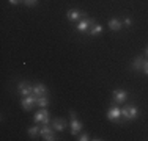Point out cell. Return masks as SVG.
I'll return each mask as SVG.
<instances>
[{
    "label": "cell",
    "mask_w": 148,
    "mask_h": 141,
    "mask_svg": "<svg viewBox=\"0 0 148 141\" xmlns=\"http://www.w3.org/2000/svg\"><path fill=\"white\" fill-rule=\"evenodd\" d=\"M121 116L125 119H128V121H132V119H136L139 116V110L136 107H132V105H128V107H125L121 110Z\"/></svg>",
    "instance_id": "6da1fadb"
},
{
    "label": "cell",
    "mask_w": 148,
    "mask_h": 141,
    "mask_svg": "<svg viewBox=\"0 0 148 141\" xmlns=\"http://www.w3.org/2000/svg\"><path fill=\"white\" fill-rule=\"evenodd\" d=\"M36 96L35 94H30V96H24V99L21 100V104H22V107H24V110H32V107H33L35 104H36Z\"/></svg>",
    "instance_id": "7a4b0ae2"
},
{
    "label": "cell",
    "mask_w": 148,
    "mask_h": 141,
    "mask_svg": "<svg viewBox=\"0 0 148 141\" xmlns=\"http://www.w3.org/2000/svg\"><path fill=\"white\" fill-rule=\"evenodd\" d=\"M35 122L36 124H49V111L43 108L35 115Z\"/></svg>",
    "instance_id": "3957f363"
},
{
    "label": "cell",
    "mask_w": 148,
    "mask_h": 141,
    "mask_svg": "<svg viewBox=\"0 0 148 141\" xmlns=\"http://www.w3.org/2000/svg\"><path fill=\"white\" fill-rule=\"evenodd\" d=\"M80 129H82V122L76 118V113L71 111V133L73 135H77L80 132Z\"/></svg>",
    "instance_id": "277c9868"
},
{
    "label": "cell",
    "mask_w": 148,
    "mask_h": 141,
    "mask_svg": "<svg viewBox=\"0 0 148 141\" xmlns=\"http://www.w3.org/2000/svg\"><path fill=\"white\" fill-rule=\"evenodd\" d=\"M17 91L22 96H30V94H33V85H30L27 82H21L19 86H17Z\"/></svg>",
    "instance_id": "5b68a950"
},
{
    "label": "cell",
    "mask_w": 148,
    "mask_h": 141,
    "mask_svg": "<svg viewBox=\"0 0 148 141\" xmlns=\"http://www.w3.org/2000/svg\"><path fill=\"white\" fill-rule=\"evenodd\" d=\"M40 133L43 135V140H46V141H54L55 140L54 133H52V129L47 127V124H44V127L40 130Z\"/></svg>",
    "instance_id": "8992f818"
},
{
    "label": "cell",
    "mask_w": 148,
    "mask_h": 141,
    "mask_svg": "<svg viewBox=\"0 0 148 141\" xmlns=\"http://www.w3.org/2000/svg\"><path fill=\"white\" fill-rule=\"evenodd\" d=\"M120 116H121V108H118V107H112V108H109V111H107V118L110 119V121H118Z\"/></svg>",
    "instance_id": "52a82bcc"
},
{
    "label": "cell",
    "mask_w": 148,
    "mask_h": 141,
    "mask_svg": "<svg viewBox=\"0 0 148 141\" xmlns=\"http://www.w3.org/2000/svg\"><path fill=\"white\" fill-rule=\"evenodd\" d=\"M46 93H47V88H46L43 83H36V85H33V94H35L36 97L46 96Z\"/></svg>",
    "instance_id": "ba28073f"
},
{
    "label": "cell",
    "mask_w": 148,
    "mask_h": 141,
    "mask_svg": "<svg viewBox=\"0 0 148 141\" xmlns=\"http://www.w3.org/2000/svg\"><path fill=\"white\" fill-rule=\"evenodd\" d=\"M91 24H95L91 19H84V20H80V22L77 24V30H79V31H88L90 27H91Z\"/></svg>",
    "instance_id": "9c48e42d"
},
{
    "label": "cell",
    "mask_w": 148,
    "mask_h": 141,
    "mask_svg": "<svg viewBox=\"0 0 148 141\" xmlns=\"http://www.w3.org/2000/svg\"><path fill=\"white\" fill-rule=\"evenodd\" d=\"M52 129L54 130H57V132H62V130H65V127H66V121L65 119H60V118H55L54 121H52Z\"/></svg>",
    "instance_id": "30bf717a"
},
{
    "label": "cell",
    "mask_w": 148,
    "mask_h": 141,
    "mask_svg": "<svg viewBox=\"0 0 148 141\" xmlns=\"http://www.w3.org/2000/svg\"><path fill=\"white\" fill-rule=\"evenodd\" d=\"M126 97H128V93L126 91H123V89H117V91H114V99H115V102H125L126 100Z\"/></svg>",
    "instance_id": "8fae6325"
},
{
    "label": "cell",
    "mask_w": 148,
    "mask_h": 141,
    "mask_svg": "<svg viewBox=\"0 0 148 141\" xmlns=\"http://www.w3.org/2000/svg\"><path fill=\"white\" fill-rule=\"evenodd\" d=\"M101 31H103V27H101L99 24H91V27H90V30H88V35L95 36V35H99Z\"/></svg>",
    "instance_id": "7c38bea8"
},
{
    "label": "cell",
    "mask_w": 148,
    "mask_h": 141,
    "mask_svg": "<svg viewBox=\"0 0 148 141\" xmlns=\"http://www.w3.org/2000/svg\"><path fill=\"white\" fill-rule=\"evenodd\" d=\"M121 25H123V22L121 20H118V19H110L109 20V27H110V30H120L121 28Z\"/></svg>",
    "instance_id": "4fadbf2b"
},
{
    "label": "cell",
    "mask_w": 148,
    "mask_h": 141,
    "mask_svg": "<svg viewBox=\"0 0 148 141\" xmlns=\"http://www.w3.org/2000/svg\"><path fill=\"white\" fill-rule=\"evenodd\" d=\"M80 16H82V13H80L79 9H69L68 11V19L69 20H76V19H79Z\"/></svg>",
    "instance_id": "5bb4252c"
},
{
    "label": "cell",
    "mask_w": 148,
    "mask_h": 141,
    "mask_svg": "<svg viewBox=\"0 0 148 141\" xmlns=\"http://www.w3.org/2000/svg\"><path fill=\"white\" fill-rule=\"evenodd\" d=\"M143 61H145V60H143L142 56H137V58L134 60L132 68H134V69H142V68H143Z\"/></svg>",
    "instance_id": "9a60e30c"
},
{
    "label": "cell",
    "mask_w": 148,
    "mask_h": 141,
    "mask_svg": "<svg viewBox=\"0 0 148 141\" xmlns=\"http://www.w3.org/2000/svg\"><path fill=\"white\" fill-rule=\"evenodd\" d=\"M36 104L38 105H40V107H47V104H49V100H47V97H46V96H41V97H38L36 99Z\"/></svg>",
    "instance_id": "2e32d148"
},
{
    "label": "cell",
    "mask_w": 148,
    "mask_h": 141,
    "mask_svg": "<svg viewBox=\"0 0 148 141\" xmlns=\"http://www.w3.org/2000/svg\"><path fill=\"white\" fill-rule=\"evenodd\" d=\"M38 132H40V130H38V127H32V129H29V135L30 136H36Z\"/></svg>",
    "instance_id": "e0dca14e"
},
{
    "label": "cell",
    "mask_w": 148,
    "mask_h": 141,
    "mask_svg": "<svg viewBox=\"0 0 148 141\" xmlns=\"http://www.w3.org/2000/svg\"><path fill=\"white\" fill-rule=\"evenodd\" d=\"M36 2H38V0H24V3H25V5H29V6L36 5Z\"/></svg>",
    "instance_id": "ac0fdd59"
},
{
    "label": "cell",
    "mask_w": 148,
    "mask_h": 141,
    "mask_svg": "<svg viewBox=\"0 0 148 141\" xmlns=\"http://www.w3.org/2000/svg\"><path fill=\"white\" fill-rule=\"evenodd\" d=\"M143 72H145V74H148V60H145V61H143Z\"/></svg>",
    "instance_id": "d6986e66"
},
{
    "label": "cell",
    "mask_w": 148,
    "mask_h": 141,
    "mask_svg": "<svg viewBox=\"0 0 148 141\" xmlns=\"http://www.w3.org/2000/svg\"><path fill=\"white\" fill-rule=\"evenodd\" d=\"M79 140H80V141H87V140H90V138H88V135H87V133H84V135H80Z\"/></svg>",
    "instance_id": "ffe728a7"
},
{
    "label": "cell",
    "mask_w": 148,
    "mask_h": 141,
    "mask_svg": "<svg viewBox=\"0 0 148 141\" xmlns=\"http://www.w3.org/2000/svg\"><path fill=\"white\" fill-rule=\"evenodd\" d=\"M17 2H19V0H10V3H11V5H16Z\"/></svg>",
    "instance_id": "44dd1931"
},
{
    "label": "cell",
    "mask_w": 148,
    "mask_h": 141,
    "mask_svg": "<svg viewBox=\"0 0 148 141\" xmlns=\"http://www.w3.org/2000/svg\"><path fill=\"white\" fill-rule=\"evenodd\" d=\"M145 52H147V55H148V47H147V50H145Z\"/></svg>",
    "instance_id": "7402d4cb"
}]
</instances>
